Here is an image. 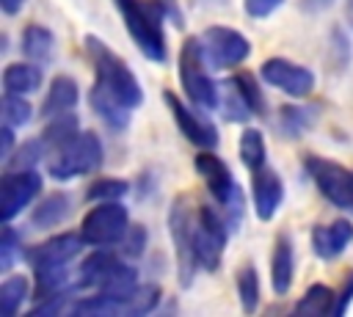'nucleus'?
Masks as SVG:
<instances>
[{"instance_id":"nucleus-29","label":"nucleus","mask_w":353,"mask_h":317,"mask_svg":"<svg viewBox=\"0 0 353 317\" xmlns=\"http://www.w3.org/2000/svg\"><path fill=\"white\" fill-rule=\"evenodd\" d=\"M234 284H237V300H240V309L245 314H254L256 306H259V273L251 262H245L237 276H234Z\"/></svg>"},{"instance_id":"nucleus-11","label":"nucleus","mask_w":353,"mask_h":317,"mask_svg":"<svg viewBox=\"0 0 353 317\" xmlns=\"http://www.w3.org/2000/svg\"><path fill=\"white\" fill-rule=\"evenodd\" d=\"M41 193V174L33 168H6L0 179V218L3 223H11L30 201Z\"/></svg>"},{"instance_id":"nucleus-8","label":"nucleus","mask_w":353,"mask_h":317,"mask_svg":"<svg viewBox=\"0 0 353 317\" xmlns=\"http://www.w3.org/2000/svg\"><path fill=\"white\" fill-rule=\"evenodd\" d=\"M130 229V212L121 201H97L80 223V234L91 248H113Z\"/></svg>"},{"instance_id":"nucleus-32","label":"nucleus","mask_w":353,"mask_h":317,"mask_svg":"<svg viewBox=\"0 0 353 317\" xmlns=\"http://www.w3.org/2000/svg\"><path fill=\"white\" fill-rule=\"evenodd\" d=\"M41 157H47L44 141H41V138H28V141H22V143L14 149V154H11L3 165L11 168V171H17V168H33L36 163H41Z\"/></svg>"},{"instance_id":"nucleus-9","label":"nucleus","mask_w":353,"mask_h":317,"mask_svg":"<svg viewBox=\"0 0 353 317\" xmlns=\"http://www.w3.org/2000/svg\"><path fill=\"white\" fill-rule=\"evenodd\" d=\"M303 171L320 190L325 201H331L336 209L353 212V171L345 168L336 160L320 157V154H306L303 157Z\"/></svg>"},{"instance_id":"nucleus-35","label":"nucleus","mask_w":353,"mask_h":317,"mask_svg":"<svg viewBox=\"0 0 353 317\" xmlns=\"http://www.w3.org/2000/svg\"><path fill=\"white\" fill-rule=\"evenodd\" d=\"M30 116H33V105L28 102V96L6 91V96H3V119H6V124L22 127V124L30 121Z\"/></svg>"},{"instance_id":"nucleus-40","label":"nucleus","mask_w":353,"mask_h":317,"mask_svg":"<svg viewBox=\"0 0 353 317\" xmlns=\"http://www.w3.org/2000/svg\"><path fill=\"white\" fill-rule=\"evenodd\" d=\"M350 303H353V270L345 273V278L336 289V311L334 314H345L350 309Z\"/></svg>"},{"instance_id":"nucleus-5","label":"nucleus","mask_w":353,"mask_h":317,"mask_svg":"<svg viewBox=\"0 0 353 317\" xmlns=\"http://www.w3.org/2000/svg\"><path fill=\"white\" fill-rule=\"evenodd\" d=\"M179 83L185 96L201 108V110H215L221 91L215 85V80L207 72V58L201 50V39L199 36H188L179 47Z\"/></svg>"},{"instance_id":"nucleus-24","label":"nucleus","mask_w":353,"mask_h":317,"mask_svg":"<svg viewBox=\"0 0 353 317\" xmlns=\"http://www.w3.org/2000/svg\"><path fill=\"white\" fill-rule=\"evenodd\" d=\"M3 88L8 94H33L41 88V63H8L3 69Z\"/></svg>"},{"instance_id":"nucleus-20","label":"nucleus","mask_w":353,"mask_h":317,"mask_svg":"<svg viewBox=\"0 0 353 317\" xmlns=\"http://www.w3.org/2000/svg\"><path fill=\"white\" fill-rule=\"evenodd\" d=\"M69 215H72V196L63 190H52L44 198H39V204L30 212V223L36 229H55Z\"/></svg>"},{"instance_id":"nucleus-39","label":"nucleus","mask_w":353,"mask_h":317,"mask_svg":"<svg viewBox=\"0 0 353 317\" xmlns=\"http://www.w3.org/2000/svg\"><path fill=\"white\" fill-rule=\"evenodd\" d=\"M281 3H284V0H243V8H245V14H248L251 19H265V17H270Z\"/></svg>"},{"instance_id":"nucleus-18","label":"nucleus","mask_w":353,"mask_h":317,"mask_svg":"<svg viewBox=\"0 0 353 317\" xmlns=\"http://www.w3.org/2000/svg\"><path fill=\"white\" fill-rule=\"evenodd\" d=\"M121 262H124V256L119 251H110V248L91 251L77 267V287L80 289H99Z\"/></svg>"},{"instance_id":"nucleus-19","label":"nucleus","mask_w":353,"mask_h":317,"mask_svg":"<svg viewBox=\"0 0 353 317\" xmlns=\"http://www.w3.org/2000/svg\"><path fill=\"white\" fill-rule=\"evenodd\" d=\"M77 102H80L77 80L69 77V74H55L47 85L44 102H41V116L50 119V116H58V113H72Z\"/></svg>"},{"instance_id":"nucleus-6","label":"nucleus","mask_w":353,"mask_h":317,"mask_svg":"<svg viewBox=\"0 0 353 317\" xmlns=\"http://www.w3.org/2000/svg\"><path fill=\"white\" fill-rule=\"evenodd\" d=\"M229 221L221 207L199 204L196 207V223H193V251L201 270L215 273L223 262V248L229 240Z\"/></svg>"},{"instance_id":"nucleus-26","label":"nucleus","mask_w":353,"mask_h":317,"mask_svg":"<svg viewBox=\"0 0 353 317\" xmlns=\"http://www.w3.org/2000/svg\"><path fill=\"white\" fill-rule=\"evenodd\" d=\"M80 132V121L74 113H58V116H50L44 130H41V141L47 146V154L61 149L63 143H69L74 135Z\"/></svg>"},{"instance_id":"nucleus-28","label":"nucleus","mask_w":353,"mask_h":317,"mask_svg":"<svg viewBox=\"0 0 353 317\" xmlns=\"http://www.w3.org/2000/svg\"><path fill=\"white\" fill-rule=\"evenodd\" d=\"M28 298H30V281L25 276H8L0 284V314L17 317Z\"/></svg>"},{"instance_id":"nucleus-4","label":"nucleus","mask_w":353,"mask_h":317,"mask_svg":"<svg viewBox=\"0 0 353 317\" xmlns=\"http://www.w3.org/2000/svg\"><path fill=\"white\" fill-rule=\"evenodd\" d=\"M193 168L201 176V182L207 185V190L215 198V204L223 209L229 226L234 229L240 223V218H243V193H240V185H237L232 168L226 165V160L207 149V152L196 154Z\"/></svg>"},{"instance_id":"nucleus-46","label":"nucleus","mask_w":353,"mask_h":317,"mask_svg":"<svg viewBox=\"0 0 353 317\" xmlns=\"http://www.w3.org/2000/svg\"><path fill=\"white\" fill-rule=\"evenodd\" d=\"M345 19H347V25L353 28V0H345Z\"/></svg>"},{"instance_id":"nucleus-27","label":"nucleus","mask_w":353,"mask_h":317,"mask_svg":"<svg viewBox=\"0 0 353 317\" xmlns=\"http://www.w3.org/2000/svg\"><path fill=\"white\" fill-rule=\"evenodd\" d=\"M88 102H91V110L110 127V130H116V132H121V130H127L130 127V108H124V105H119V102H113L110 96H105V94H99V91H88Z\"/></svg>"},{"instance_id":"nucleus-17","label":"nucleus","mask_w":353,"mask_h":317,"mask_svg":"<svg viewBox=\"0 0 353 317\" xmlns=\"http://www.w3.org/2000/svg\"><path fill=\"white\" fill-rule=\"evenodd\" d=\"M295 281V245L287 232L276 234L270 254V287L276 295H287Z\"/></svg>"},{"instance_id":"nucleus-36","label":"nucleus","mask_w":353,"mask_h":317,"mask_svg":"<svg viewBox=\"0 0 353 317\" xmlns=\"http://www.w3.org/2000/svg\"><path fill=\"white\" fill-rule=\"evenodd\" d=\"M160 298H163V289H160L157 284H141V287L132 292L130 303H127V314H130V317L149 314V311H154V309H157Z\"/></svg>"},{"instance_id":"nucleus-44","label":"nucleus","mask_w":353,"mask_h":317,"mask_svg":"<svg viewBox=\"0 0 353 317\" xmlns=\"http://www.w3.org/2000/svg\"><path fill=\"white\" fill-rule=\"evenodd\" d=\"M25 3H28V0H0V8H3L6 17H14Z\"/></svg>"},{"instance_id":"nucleus-1","label":"nucleus","mask_w":353,"mask_h":317,"mask_svg":"<svg viewBox=\"0 0 353 317\" xmlns=\"http://www.w3.org/2000/svg\"><path fill=\"white\" fill-rule=\"evenodd\" d=\"M85 47V58L94 69V91L110 96L113 102L135 110L143 105V85L135 77V72L130 69V63L124 58H119L99 36H85L83 39Z\"/></svg>"},{"instance_id":"nucleus-34","label":"nucleus","mask_w":353,"mask_h":317,"mask_svg":"<svg viewBox=\"0 0 353 317\" xmlns=\"http://www.w3.org/2000/svg\"><path fill=\"white\" fill-rule=\"evenodd\" d=\"M130 193V182L127 179H119V176H105V179H97L88 185L85 190V198L91 201H119Z\"/></svg>"},{"instance_id":"nucleus-33","label":"nucleus","mask_w":353,"mask_h":317,"mask_svg":"<svg viewBox=\"0 0 353 317\" xmlns=\"http://www.w3.org/2000/svg\"><path fill=\"white\" fill-rule=\"evenodd\" d=\"M218 108H221V113H223V119L226 121H248L254 113H251V108L245 105V99L237 94V88L226 80L223 83V88H221V99H218Z\"/></svg>"},{"instance_id":"nucleus-43","label":"nucleus","mask_w":353,"mask_h":317,"mask_svg":"<svg viewBox=\"0 0 353 317\" xmlns=\"http://www.w3.org/2000/svg\"><path fill=\"white\" fill-rule=\"evenodd\" d=\"M331 3H334V0H301L298 8H301L303 14H320V11H325Z\"/></svg>"},{"instance_id":"nucleus-14","label":"nucleus","mask_w":353,"mask_h":317,"mask_svg":"<svg viewBox=\"0 0 353 317\" xmlns=\"http://www.w3.org/2000/svg\"><path fill=\"white\" fill-rule=\"evenodd\" d=\"M248 174H251V201H254L256 218L273 221L281 201H284V182H281L279 171L270 168V163H265Z\"/></svg>"},{"instance_id":"nucleus-16","label":"nucleus","mask_w":353,"mask_h":317,"mask_svg":"<svg viewBox=\"0 0 353 317\" xmlns=\"http://www.w3.org/2000/svg\"><path fill=\"white\" fill-rule=\"evenodd\" d=\"M350 243H353V223L345 218H336L331 223H320L312 229V251L323 262L339 259Z\"/></svg>"},{"instance_id":"nucleus-7","label":"nucleus","mask_w":353,"mask_h":317,"mask_svg":"<svg viewBox=\"0 0 353 317\" xmlns=\"http://www.w3.org/2000/svg\"><path fill=\"white\" fill-rule=\"evenodd\" d=\"M193 223H196V209L190 207V201L185 196L176 198L168 209V234L174 243L176 276H179L182 287H190L199 273V262H196V251H193Z\"/></svg>"},{"instance_id":"nucleus-45","label":"nucleus","mask_w":353,"mask_h":317,"mask_svg":"<svg viewBox=\"0 0 353 317\" xmlns=\"http://www.w3.org/2000/svg\"><path fill=\"white\" fill-rule=\"evenodd\" d=\"M160 3L165 6V11H168V14H171L176 22H182V19H179V8H176V3H174V0H160Z\"/></svg>"},{"instance_id":"nucleus-13","label":"nucleus","mask_w":353,"mask_h":317,"mask_svg":"<svg viewBox=\"0 0 353 317\" xmlns=\"http://www.w3.org/2000/svg\"><path fill=\"white\" fill-rule=\"evenodd\" d=\"M163 99H165V105H168V110L174 116V124L179 127V132L193 146H199V149H215L218 146V141H221L218 130H215V124L207 116H201L199 110L188 108L174 91H163Z\"/></svg>"},{"instance_id":"nucleus-3","label":"nucleus","mask_w":353,"mask_h":317,"mask_svg":"<svg viewBox=\"0 0 353 317\" xmlns=\"http://www.w3.org/2000/svg\"><path fill=\"white\" fill-rule=\"evenodd\" d=\"M44 160H47V171L52 179L69 182L74 176H85V174H94L97 168H102L105 146L94 130H80L69 143L50 152Z\"/></svg>"},{"instance_id":"nucleus-12","label":"nucleus","mask_w":353,"mask_h":317,"mask_svg":"<svg viewBox=\"0 0 353 317\" xmlns=\"http://www.w3.org/2000/svg\"><path fill=\"white\" fill-rule=\"evenodd\" d=\"M259 77L268 85H273L281 94L295 96V99L309 96L314 91V83H317L312 69H306V66H301L295 61H287V58H268V61H262Z\"/></svg>"},{"instance_id":"nucleus-25","label":"nucleus","mask_w":353,"mask_h":317,"mask_svg":"<svg viewBox=\"0 0 353 317\" xmlns=\"http://www.w3.org/2000/svg\"><path fill=\"white\" fill-rule=\"evenodd\" d=\"M317 110L306 105H281L276 113V130L284 138H301L314 124Z\"/></svg>"},{"instance_id":"nucleus-37","label":"nucleus","mask_w":353,"mask_h":317,"mask_svg":"<svg viewBox=\"0 0 353 317\" xmlns=\"http://www.w3.org/2000/svg\"><path fill=\"white\" fill-rule=\"evenodd\" d=\"M146 240H149L146 226H143V223H132V226L127 229L124 240L119 243V254H121L124 259H141L143 251H146Z\"/></svg>"},{"instance_id":"nucleus-2","label":"nucleus","mask_w":353,"mask_h":317,"mask_svg":"<svg viewBox=\"0 0 353 317\" xmlns=\"http://www.w3.org/2000/svg\"><path fill=\"white\" fill-rule=\"evenodd\" d=\"M130 39L141 50L146 61L165 63L168 61V44H165V6L160 0H113Z\"/></svg>"},{"instance_id":"nucleus-22","label":"nucleus","mask_w":353,"mask_h":317,"mask_svg":"<svg viewBox=\"0 0 353 317\" xmlns=\"http://www.w3.org/2000/svg\"><path fill=\"white\" fill-rule=\"evenodd\" d=\"M19 47L25 52V58H30L33 63H50L52 55H55V36H52L50 28L33 22V25H28L22 30Z\"/></svg>"},{"instance_id":"nucleus-10","label":"nucleus","mask_w":353,"mask_h":317,"mask_svg":"<svg viewBox=\"0 0 353 317\" xmlns=\"http://www.w3.org/2000/svg\"><path fill=\"white\" fill-rule=\"evenodd\" d=\"M199 39H201L204 58L212 69L240 66L251 55V39L229 25H210Z\"/></svg>"},{"instance_id":"nucleus-38","label":"nucleus","mask_w":353,"mask_h":317,"mask_svg":"<svg viewBox=\"0 0 353 317\" xmlns=\"http://www.w3.org/2000/svg\"><path fill=\"white\" fill-rule=\"evenodd\" d=\"M19 251H22V237L17 234V229L11 223H6L3 232H0V267L11 270V265L19 256Z\"/></svg>"},{"instance_id":"nucleus-42","label":"nucleus","mask_w":353,"mask_h":317,"mask_svg":"<svg viewBox=\"0 0 353 317\" xmlns=\"http://www.w3.org/2000/svg\"><path fill=\"white\" fill-rule=\"evenodd\" d=\"M17 149V135H14V127L3 121V130H0V160L6 163Z\"/></svg>"},{"instance_id":"nucleus-31","label":"nucleus","mask_w":353,"mask_h":317,"mask_svg":"<svg viewBox=\"0 0 353 317\" xmlns=\"http://www.w3.org/2000/svg\"><path fill=\"white\" fill-rule=\"evenodd\" d=\"M229 83L237 88V94L245 99V105L251 108V113H254V116H265L268 102H265V94H262L259 80H256L251 72H237V74H232V77H229Z\"/></svg>"},{"instance_id":"nucleus-41","label":"nucleus","mask_w":353,"mask_h":317,"mask_svg":"<svg viewBox=\"0 0 353 317\" xmlns=\"http://www.w3.org/2000/svg\"><path fill=\"white\" fill-rule=\"evenodd\" d=\"M331 41L336 44V47H331V52L339 58V66H336V69H345V63H347V58H350V44H347V36H345L339 28H334V30H331Z\"/></svg>"},{"instance_id":"nucleus-15","label":"nucleus","mask_w":353,"mask_h":317,"mask_svg":"<svg viewBox=\"0 0 353 317\" xmlns=\"http://www.w3.org/2000/svg\"><path fill=\"white\" fill-rule=\"evenodd\" d=\"M85 240L83 234L77 232H61V234H52L50 240L33 245L30 251H25V259L30 267H44V265H69L72 259L80 256Z\"/></svg>"},{"instance_id":"nucleus-23","label":"nucleus","mask_w":353,"mask_h":317,"mask_svg":"<svg viewBox=\"0 0 353 317\" xmlns=\"http://www.w3.org/2000/svg\"><path fill=\"white\" fill-rule=\"evenodd\" d=\"M331 311H336V292L325 284H312L292 306L298 317H328Z\"/></svg>"},{"instance_id":"nucleus-21","label":"nucleus","mask_w":353,"mask_h":317,"mask_svg":"<svg viewBox=\"0 0 353 317\" xmlns=\"http://www.w3.org/2000/svg\"><path fill=\"white\" fill-rule=\"evenodd\" d=\"M33 298L44 300V298H55L69 292V265H44V267H33Z\"/></svg>"},{"instance_id":"nucleus-30","label":"nucleus","mask_w":353,"mask_h":317,"mask_svg":"<svg viewBox=\"0 0 353 317\" xmlns=\"http://www.w3.org/2000/svg\"><path fill=\"white\" fill-rule=\"evenodd\" d=\"M237 154H240V160H243V165H245L248 171H254V168L265 165V163H268V146H265V135H262L259 130H254V127L243 130L240 143H237Z\"/></svg>"}]
</instances>
